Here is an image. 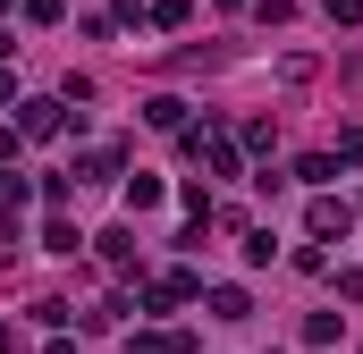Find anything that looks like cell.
<instances>
[{
  "instance_id": "5",
  "label": "cell",
  "mask_w": 363,
  "mask_h": 354,
  "mask_svg": "<svg viewBox=\"0 0 363 354\" xmlns=\"http://www.w3.org/2000/svg\"><path fill=\"white\" fill-rule=\"evenodd\" d=\"M194 152H203L220 177H237V144H228V135H194Z\"/></svg>"
},
{
  "instance_id": "10",
  "label": "cell",
  "mask_w": 363,
  "mask_h": 354,
  "mask_svg": "<svg viewBox=\"0 0 363 354\" xmlns=\"http://www.w3.org/2000/svg\"><path fill=\"white\" fill-rule=\"evenodd\" d=\"M161 202V177H127V211H152Z\"/></svg>"
},
{
  "instance_id": "2",
  "label": "cell",
  "mask_w": 363,
  "mask_h": 354,
  "mask_svg": "<svg viewBox=\"0 0 363 354\" xmlns=\"http://www.w3.org/2000/svg\"><path fill=\"white\" fill-rule=\"evenodd\" d=\"M186 295H194V278L169 270V278H152V287H144V312H169V304H186Z\"/></svg>"
},
{
  "instance_id": "17",
  "label": "cell",
  "mask_w": 363,
  "mask_h": 354,
  "mask_svg": "<svg viewBox=\"0 0 363 354\" xmlns=\"http://www.w3.org/2000/svg\"><path fill=\"white\" fill-rule=\"evenodd\" d=\"M9 346H17V338H9V329H0V354H9Z\"/></svg>"
},
{
  "instance_id": "8",
  "label": "cell",
  "mask_w": 363,
  "mask_h": 354,
  "mask_svg": "<svg viewBox=\"0 0 363 354\" xmlns=\"http://www.w3.org/2000/svg\"><path fill=\"white\" fill-rule=\"evenodd\" d=\"M101 262H110V270H135V236H127V228H110V236H101Z\"/></svg>"
},
{
  "instance_id": "18",
  "label": "cell",
  "mask_w": 363,
  "mask_h": 354,
  "mask_svg": "<svg viewBox=\"0 0 363 354\" xmlns=\"http://www.w3.org/2000/svg\"><path fill=\"white\" fill-rule=\"evenodd\" d=\"M43 354H77V346H43Z\"/></svg>"
},
{
  "instance_id": "3",
  "label": "cell",
  "mask_w": 363,
  "mask_h": 354,
  "mask_svg": "<svg viewBox=\"0 0 363 354\" xmlns=\"http://www.w3.org/2000/svg\"><path fill=\"white\" fill-rule=\"evenodd\" d=\"M17 110H26V118H17V135H60V118H68L60 101H17Z\"/></svg>"
},
{
  "instance_id": "7",
  "label": "cell",
  "mask_w": 363,
  "mask_h": 354,
  "mask_svg": "<svg viewBox=\"0 0 363 354\" xmlns=\"http://www.w3.org/2000/svg\"><path fill=\"white\" fill-rule=\"evenodd\" d=\"M144 118H152V127H186V101H178V93H152Z\"/></svg>"
},
{
  "instance_id": "16",
  "label": "cell",
  "mask_w": 363,
  "mask_h": 354,
  "mask_svg": "<svg viewBox=\"0 0 363 354\" xmlns=\"http://www.w3.org/2000/svg\"><path fill=\"white\" fill-rule=\"evenodd\" d=\"M9 101H17V85H9V68H0V110H9Z\"/></svg>"
},
{
  "instance_id": "13",
  "label": "cell",
  "mask_w": 363,
  "mask_h": 354,
  "mask_svg": "<svg viewBox=\"0 0 363 354\" xmlns=\"http://www.w3.org/2000/svg\"><path fill=\"white\" fill-rule=\"evenodd\" d=\"M144 17H152V25H186V0H152Z\"/></svg>"
},
{
  "instance_id": "12",
  "label": "cell",
  "mask_w": 363,
  "mask_h": 354,
  "mask_svg": "<svg viewBox=\"0 0 363 354\" xmlns=\"http://www.w3.org/2000/svg\"><path fill=\"white\" fill-rule=\"evenodd\" d=\"M321 17H330V25H355V17H363V0H321Z\"/></svg>"
},
{
  "instance_id": "14",
  "label": "cell",
  "mask_w": 363,
  "mask_h": 354,
  "mask_svg": "<svg viewBox=\"0 0 363 354\" xmlns=\"http://www.w3.org/2000/svg\"><path fill=\"white\" fill-rule=\"evenodd\" d=\"M254 17H262V25H287V17H296V0H254Z\"/></svg>"
},
{
  "instance_id": "9",
  "label": "cell",
  "mask_w": 363,
  "mask_h": 354,
  "mask_svg": "<svg viewBox=\"0 0 363 354\" xmlns=\"http://www.w3.org/2000/svg\"><path fill=\"white\" fill-rule=\"evenodd\" d=\"M245 312H254L245 287H220V295H211V321H245Z\"/></svg>"
},
{
  "instance_id": "11",
  "label": "cell",
  "mask_w": 363,
  "mask_h": 354,
  "mask_svg": "<svg viewBox=\"0 0 363 354\" xmlns=\"http://www.w3.org/2000/svg\"><path fill=\"white\" fill-rule=\"evenodd\" d=\"M245 262H254V270L279 262V236H271V228H254V236H245Z\"/></svg>"
},
{
  "instance_id": "15",
  "label": "cell",
  "mask_w": 363,
  "mask_h": 354,
  "mask_svg": "<svg viewBox=\"0 0 363 354\" xmlns=\"http://www.w3.org/2000/svg\"><path fill=\"white\" fill-rule=\"evenodd\" d=\"M17 202H26V177H9V169H0V211H17Z\"/></svg>"
},
{
  "instance_id": "6",
  "label": "cell",
  "mask_w": 363,
  "mask_h": 354,
  "mask_svg": "<svg viewBox=\"0 0 363 354\" xmlns=\"http://www.w3.org/2000/svg\"><path fill=\"white\" fill-rule=\"evenodd\" d=\"M77 245H85V236H77V219H51V228H43V253H60V262H68Z\"/></svg>"
},
{
  "instance_id": "1",
  "label": "cell",
  "mask_w": 363,
  "mask_h": 354,
  "mask_svg": "<svg viewBox=\"0 0 363 354\" xmlns=\"http://www.w3.org/2000/svg\"><path fill=\"white\" fill-rule=\"evenodd\" d=\"M304 228H313V236H347V228H355V211H347L338 194H313V211H304Z\"/></svg>"
},
{
  "instance_id": "4",
  "label": "cell",
  "mask_w": 363,
  "mask_h": 354,
  "mask_svg": "<svg viewBox=\"0 0 363 354\" xmlns=\"http://www.w3.org/2000/svg\"><path fill=\"white\" fill-rule=\"evenodd\" d=\"M127 354H194V338H178V329H144Z\"/></svg>"
}]
</instances>
